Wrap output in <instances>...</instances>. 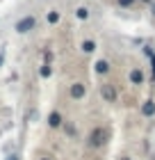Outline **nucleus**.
I'll return each instance as SVG.
<instances>
[{
	"mask_svg": "<svg viewBox=\"0 0 155 160\" xmlns=\"http://www.w3.org/2000/svg\"><path fill=\"white\" fill-rule=\"evenodd\" d=\"M121 160H130V158H121Z\"/></svg>",
	"mask_w": 155,
	"mask_h": 160,
	"instance_id": "nucleus-17",
	"label": "nucleus"
},
{
	"mask_svg": "<svg viewBox=\"0 0 155 160\" xmlns=\"http://www.w3.org/2000/svg\"><path fill=\"white\" fill-rule=\"evenodd\" d=\"M146 2H151V0H146Z\"/></svg>",
	"mask_w": 155,
	"mask_h": 160,
	"instance_id": "nucleus-19",
	"label": "nucleus"
},
{
	"mask_svg": "<svg viewBox=\"0 0 155 160\" xmlns=\"http://www.w3.org/2000/svg\"><path fill=\"white\" fill-rule=\"evenodd\" d=\"M85 94H87V87L82 82H75V85H71V98H85Z\"/></svg>",
	"mask_w": 155,
	"mask_h": 160,
	"instance_id": "nucleus-4",
	"label": "nucleus"
},
{
	"mask_svg": "<svg viewBox=\"0 0 155 160\" xmlns=\"http://www.w3.org/2000/svg\"><path fill=\"white\" fill-rule=\"evenodd\" d=\"M39 73H41V78H50V73H53V69H50V64H43Z\"/></svg>",
	"mask_w": 155,
	"mask_h": 160,
	"instance_id": "nucleus-11",
	"label": "nucleus"
},
{
	"mask_svg": "<svg viewBox=\"0 0 155 160\" xmlns=\"http://www.w3.org/2000/svg\"><path fill=\"white\" fill-rule=\"evenodd\" d=\"M57 21H60V14H57V12H50V14H48V23H57Z\"/></svg>",
	"mask_w": 155,
	"mask_h": 160,
	"instance_id": "nucleus-12",
	"label": "nucleus"
},
{
	"mask_svg": "<svg viewBox=\"0 0 155 160\" xmlns=\"http://www.w3.org/2000/svg\"><path fill=\"white\" fill-rule=\"evenodd\" d=\"M94 67H96V73H103V76H105L107 71H109V64H107L105 60H98V62L94 64Z\"/></svg>",
	"mask_w": 155,
	"mask_h": 160,
	"instance_id": "nucleus-8",
	"label": "nucleus"
},
{
	"mask_svg": "<svg viewBox=\"0 0 155 160\" xmlns=\"http://www.w3.org/2000/svg\"><path fill=\"white\" fill-rule=\"evenodd\" d=\"M103 142H105V130L98 126V128H94V130H91L89 142H87V144H89L91 149H98V147H103Z\"/></svg>",
	"mask_w": 155,
	"mask_h": 160,
	"instance_id": "nucleus-2",
	"label": "nucleus"
},
{
	"mask_svg": "<svg viewBox=\"0 0 155 160\" xmlns=\"http://www.w3.org/2000/svg\"><path fill=\"white\" fill-rule=\"evenodd\" d=\"M132 2H135V0H119V5H121V7H130Z\"/></svg>",
	"mask_w": 155,
	"mask_h": 160,
	"instance_id": "nucleus-13",
	"label": "nucleus"
},
{
	"mask_svg": "<svg viewBox=\"0 0 155 160\" xmlns=\"http://www.w3.org/2000/svg\"><path fill=\"white\" fill-rule=\"evenodd\" d=\"M62 121H64V119H62V114L57 112V110H55V112H50V117H48V126H50V128H60V126H62Z\"/></svg>",
	"mask_w": 155,
	"mask_h": 160,
	"instance_id": "nucleus-5",
	"label": "nucleus"
},
{
	"mask_svg": "<svg viewBox=\"0 0 155 160\" xmlns=\"http://www.w3.org/2000/svg\"><path fill=\"white\" fill-rule=\"evenodd\" d=\"M153 12H155V5H153Z\"/></svg>",
	"mask_w": 155,
	"mask_h": 160,
	"instance_id": "nucleus-18",
	"label": "nucleus"
},
{
	"mask_svg": "<svg viewBox=\"0 0 155 160\" xmlns=\"http://www.w3.org/2000/svg\"><path fill=\"white\" fill-rule=\"evenodd\" d=\"M130 82H132V85H142V82H144V73H142L139 69H132V71H130Z\"/></svg>",
	"mask_w": 155,
	"mask_h": 160,
	"instance_id": "nucleus-7",
	"label": "nucleus"
},
{
	"mask_svg": "<svg viewBox=\"0 0 155 160\" xmlns=\"http://www.w3.org/2000/svg\"><path fill=\"white\" fill-rule=\"evenodd\" d=\"M142 114L144 117H153L155 114V101H146V103L142 105Z\"/></svg>",
	"mask_w": 155,
	"mask_h": 160,
	"instance_id": "nucleus-6",
	"label": "nucleus"
},
{
	"mask_svg": "<svg viewBox=\"0 0 155 160\" xmlns=\"http://www.w3.org/2000/svg\"><path fill=\"white\" fill-rule=\"evenodd\" d=\"M153 73H155V55H153Z\"/></svg>",
	"mask_w": 155,
	"mask_h": 160,
	"instance_id": "nucleus-15",
	"label": "nucleus"
},
{
	"mask_svg": "<svg viewBox=\"0 0 155 160\" xmlns=\"http://www.w3.org/2000/svg\"><path fill=\"white\" fill-rule=\"evenodd\" d=\"M82 50H85V53H94V50H96V43H94L91 39L82 41Z\"/></svg>",
	"mask_w": 155,
	"mask_h": 160,
	"instance_id": "nucleus-9",
	"label": "nucleus"
},
{
	"mask_svg": "<svg viewBox=\"0 0 155 160\" xmlns=\"http://www.w3.org/2000/svg\"><path fill=\"white\" fill-rule=\"evenodd\" d=\"M34 25H36V18L34 16H23L16 25H14V30H16L18 34H25V32H30Z\"/></svg>",
	"mask_w": 155,
	"mask_h": 160,
	"instance_id": "nucleus-1",
	"label": "nucleus"
},
{
	"mask_svg": "<svg viewBox=\"0 0 155 160\" xmlns=\"http://www.w3.org/2000/svg\"><path fill=\"white\" fill-rule=\"evenodd\" d=\"M100 94H103V98L107 101V103H114L116 101V89H114V85H100Z\"/></svg>",
	"mask_w": 155,
	"mask_h": 160,
	"instance_id": "nucleus-3",
	"label": "nucleus"
},
{
	"mask_svg": "<svg viewBox=\"0 0 155 160\" xmlns=\"http://www.w3.org/2000/svg\"><path fill=\"white\" fill-rule=\"evenodd\" d=\"M7 160H18V156H14V153H12V156H7Z\"/></svg>",
	"mask_w": 155,
	"mask_h": 160,
	"instance_id": "nucleus-14",
	"label": "nucleus"
},
{
	"mask_svg": "<svg viewBox=\"0 0 155 160\" xmlns=\"http://www.w3.org/2000/svg\"><path fill=\"white\" fill-rule=\"evenodd\" d=\"M78 18H82V21H87V18H89V9H87V7H78Z\"/></svg>",
	"mask_w": 155,
	"mask_h": 160,
	"instance_id": "nucleus-10",
	"label": "nucleus"
},
{
	"mask_svg": "<svg viewBox=\"0 0 155 160\" xmlns=\"http://www.w3.org/2000/svg\"><path fill=\"white\" fill-rule=\"evenodd\" d=\"M41 160H50V158H41Z\"/></svg>",
	"mask_w": 155,
	"mask_h": 160,
	"instance_id": "nucleus-16",
	"label": "nucleus"
}]
</instances>
